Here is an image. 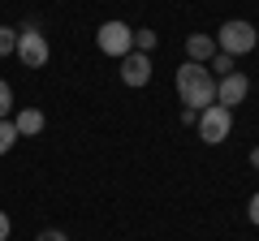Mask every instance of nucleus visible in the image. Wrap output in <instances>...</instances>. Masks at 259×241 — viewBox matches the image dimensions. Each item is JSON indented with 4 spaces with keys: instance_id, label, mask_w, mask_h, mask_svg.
I'll list each match as a JSON object with an SVG mask.
<instances>
[{
    "instance_id": "nucleus-1",
    "label": "nucleus",
    "mask_w": 259,
    "mask_h": 241,
    "mask_svg": "<svg viewBox=\"0 0 259 241\" xmlns=\"http://www.w3.org/2000/svg\"><path fill=\"white\" fill-rule=\"evenodd\" d=\"M173 86L177 95H182V108H194V112H203L216 103V78L207 65H194V61H186L182 69L173 74Z\"/></svg>"
},
{
    "instance_id": "nucleus-2",
    "label": "nucleus",
    "mask_w": 259,
    "mask_h": 241,
    "mask_svg": "<svg viewBox=\"0 0 259 241\" xmlns=\"http://www.w3.org/2000/svg\"><path fill=\"white\" fill-rule=\"evenodd\" d=\"M255 43H259V30L250 26V22H242V18H229L216 30V52H229L233 61L246 56V52H255Z\"/></svg>"
},
{
    "instance_id": "nucleus-3",
    "label": "nucleus",
    "mask_w": 259,
    "mask_h": 241,
    "mask_svg": "<svg viewBox=\"0 0 259 241\" xmlns=\"http://www.w3.org/2000/svg\"><path fill=\"white\" fill-rule=\"evenodd\" d=\"M194 130H199V138H203L207 147H221V142L233 134V112L221 108V103H212V108L199 112V125H194Z\"/></svg>"
},
{
    "instance_id": "nucleus-4",
    "label": "nucleus",
    "mask_w": 259,
    "mask_h": 241,
    "mask_svg": "<svg viewBox=\"0 0 259 241\" xmlns=\"http://www.w3.org/2000/svg\"><path fill=\"white\" fill-rule=\"evenodd\" d=\"M95 47H100L104 56H117V61H121V56L134 52V30H130L125 22L112 18V22H104V26L95 30Z\"/></svg>"
},
{
    "instance_id": "nucleus-5",
    "label": "nucleus",
    "mask_w": 259,
    "mask_h": 241,
    "mask_svg": "<svg viewBox=\"0 0 259 241\" xmlns=\"http://www.w3.org/2000/svg\"><path fill=\"white\" fill-rule=\"evenodd\" d=\"M48 56H52V47H48V39L39 35L35 22H26V26L18 30V61L26 69H44L48 65Z\"/></svg>"
},
{
    "instance_id": "nucleus-6",
    "label": "nucleus",
    "mask_w": 259,
    "mask_h": 241,
    "mask_svg": "<svg viewBox=\"0 0 259 241\" xmlns=\"http://www.w3.org/2000/svg\"><path fill=\"white\" fill-rule=\"evenodd\" d=\"M246 95H250V78H246V74H238V69H233V74L216 78V103H221V108L233 112Z\"/></svg>"
},
{
    "instance_id": "nucleus-7",
    "label": "nucleus",
    "mask_w": 259,
    "mask_h": 241,
    "mask_svg": "<svg viewBox=\"0 0 259 241\" xmlns=\"http://www.w3.org/2000/svg\"><path fill=\"white\" fill-rule=\"evenodd\" d=\"M121 82H125V86H147L151 82V56L147 52L121 56Z\"/></svg>"
},
{
    "instance_id": "nucleus-8",
    "label": "nucleus",
    "mask_w": 259,
    "mask_h": 241,
    "mask_svg": "<svg viewBox=\"0 0 259 241\" xmlns=\"http://www.w3.org/2000/svg\"><path fill=\"white\" fill-rule=\"evenodd\" d=\"M186 56H190L194 65L212 61V56H216V39L212 35H190V39H186Z\"/></svg>"
},
{
    "instance_id": "nucleus-9",
    "label": "nucleus",
    "mask_w": 259,
    "mask_h": 241,
    "mask_svg": "<svg viewBox=\"0 0 259 241\" xmlns=\"http://www.w3.org/2000/svg\"><path fill=\"white\" fill-rule=\"evenodd\" d=\"M13 125H18L22 138H35V134H44V112L39 108H22L18 116H13Z\"/></svg>"
},
{
    "instance_id": "nucleus-10",
    "label": "nucleus",
    "mask_w": 259,
    "mask_h": 241,
    "mask_svg": "<svg viewBox=\"0 0 259 241\" xmlns=\"http://www.w3.org/2000/svg\"><path fill=\"white\" fill-rule=\"evenodd\" d=\"M18 138H22V134H18V125H13V120L5 116V120H0V155H9Z\"/></svg>"
},
{
    "instance_id": "nucleus-11",
    "label": "nucleus",
    "mask_w": 259,
    "mask_h": 241,
    "mask_svg": "<svg viewBox=\"0 0 259 241\" xmlns=\"http://www.w3.org/2000/svg\"><path fill=\"white\" fill-rule=\"evenodd\" d=\"M212 69H216L212 78H225V74H233L238 65H233V56H229V52H216V56H212Z\"/></svg>"
},
{
    "instance_id": "nucleus-12",
    "label": "nucleus",
    "mask_w": 259,
    "mask_h": 241,
    "mask_svg": "<svg viewBox=\"0 0 259 241\" xmlns=\"http://www.w3.org/2000/svg\"><path fill=\"white\" fill-rule=\"evenodd\" d=\"M9 52H18V30L0 26V56H9Z\"/></svg>"
},
{
    "instance_id": "nucleus-13",
    "label": "nucleus",
    "mask_w": 259,
    "mask_h": 241,
    "mask_svg": "<svg viewBox=\"0 0 259 241\" xmlns=\"http://www.w3.org/2000/svg\"><path fill=\"white\" fill-rule=\"evenodd\" d=\"M151 47H156V30H134V52L151 56Z\"/></svg>"
},
{
    "instance_id": "nucleus-14",
    "label": "nucleus",
    "mask_w": 259,
    "mask_h": 241,
    "mask_svg": "<svg viewBox=\"0 0 259 241\" xmlns=\"http://www.w3.org/2000/svg\"><path fill=\"white\" fill-rule=\"evenodd\" d=\"M9 108H13V86L5 82V78H0V120L9 116Z\"/></svg>"
},
{
    "instance_id": "nucleus-15",
    "label": "nucleus",
    "mask_w": 259,
    "mask_h": 241,
    "mask_svg": "<svg viewBox=\"0 0 259 241\" xmlns=\"http://www.w3.org/2000/svg\"><path fill=\"white\" fill-rule=\"evenodd\" d=\"M35 241H69V237H65L61 228H39V237H35Z\"/></svg>"
},
{
    "instance_id": "nucleus-16",
    "label": "nucleus",
    "mask_w": 259,
    "mask_h": 241,
    "mask_svg": "<svg viewBox=\"0 0 259 241\" xmlns=\"http://www.w3.org/2000/svg\"><path fill=\"white\" fill-rule=\"evenodd\" d=\"M246 220L259 228V194H250V203H246Z\"/></svg>"
},
{
    "instance_id": "nucleus-17",
    "label": "nucleus",
    "mask_w": 259,
    "mask_h": 241,
    "mask_svg": "<svg viewBox=\"0 0 259 241\" xmlns=\"http://www.w3.org/2000/svg\"><path fill=\"white\" fill-rule=\"evenodd\" d=\"M9 232H13V220L5 211H0V241H9Z\"/></svg>"
},
{
    "instance_id": "nucleus-18",
    "label": "nucleus",
    "mask_w": 259,
    "mask_h": 241,
    "mask_svg": "<svg viewBox=\"0 0 259 241\" xmlns=\"http://www.w3.org/2000/svg\"><path fill=\"white\" fill-rule=\"evenodd\" d=\"M182 125H199V112H194V108H182Z\"/></svg>"
},
{
    "instance_id": "nucleus-19",
    "label": "nucleus",
    "mask_w": 259,
    "mask_h": 241,
    "mask_svg": "<svg viewBox=\"0 0 259 241\" xmlns=\"http://www.w3.org/2000/svg\"><path fill=\"white\" fill-rule=\"evenodd\" d=\"M250 168L259 172V147H250Z\"/></svg>"
}]
</instances>
